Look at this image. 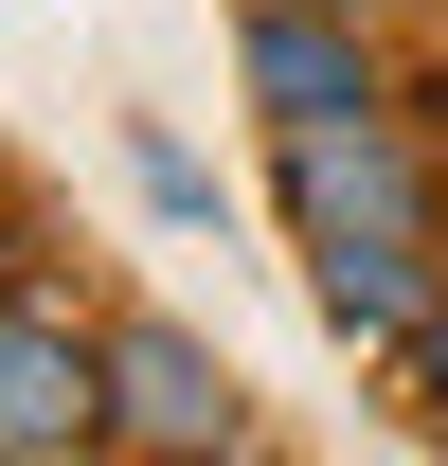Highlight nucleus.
Returning a JSON list of instances; mask_svg holds the SVG:
<instances>
[{"label":"nucleus","instance_id":"nucleus-1","mask_svg":"<svg viewBox=\"0 0 448 466\" xmlns=\"http://www.w3.org/2000/svg\"><path fill=\"white\" fill-rule=\"evenodd\" d=\"M287 216H305V251L412 233V144H394L377 108H341V126H287Z\"/></svg>","mask_w":448,"mask_h":466},{"label":"nucleus","instance_id":"nucleus-2","mask_svg":"<svg viewBox=\"0 0 448 466\" xmlns=\"http://www.w3.org/2000/svg\"><path fill=\"white\" fill-rule=\"evenodd\" d=\"M108 431H144V449H233L251 412H233V377L179 341V323H126L108 341Z\"/></svg>","mask_w":448,"mask_h":466},{"label":"nucleus","instance_id":"nucleus-3","mask_svg":"<svg viewBox=\"0 0 448 466\" xmlns=\"http://www.w3.org/2000/svg\"><path fill=\"white\" fill-rule=\"evenodd\" d=\"M0 449H108V359L72 323H0Z\"/></svg>","mask_w":448,"mask_h":466},{"label":"nucleus","instance_id":"nucleus-4","mask_svg":"<svg viewBox=\"0 0 448 466\" xmlns=\"http://www.w3.org/2000/svg\"><path fill=\"white\" fill-rule=\"evenodd\" d=\"M251 90H270V126H341V108H377V72H359V36H341L323 0H270V18H251Z\"/></svg>","mask_w":448,"mask_h":466},{"label":"nucleus","instance_id":"nucleus-5","mask_svg":"<svg viewBox=\"0 0 448 466\" xmlns=\"http://www.w3.org/2000/svg\"><path fill=\"white\" fill-rule=\"evenodd\" d=\"M394 359H412V395L448 412V323H412V341H394Z\"/></svg>","mask_w":448,"mask_h":466}]
</instances>
